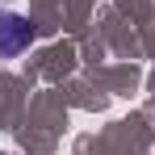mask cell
Returning <instances> with one entry per match:
<instances>
[{"label":"cell","instance_id":"1","mask_svg":"<svg viewBox=\"0 0 155 155\" xmlns=\"http://www.w3.org/2000/svg\"><path fill=\"white\" fill-rule=\"evenodd\" d=\"M34 42V21L21 13H0V59H13Z\"/></svg>","mask_w":155,"mask_h":155}]
</instances>
